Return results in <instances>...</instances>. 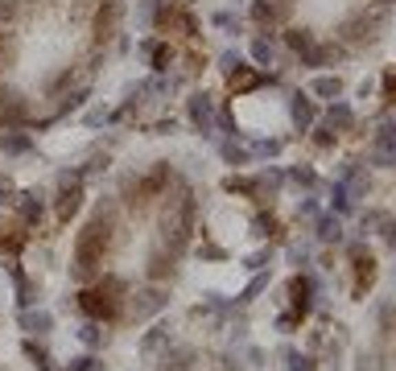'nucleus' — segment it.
I'll return each mask as SVG.
<instances>
[{"label":"nucleus","mask_w":396,"mask_h":371,"mask_svg":"<svg viewBox=\"0 0 396 371\" xmlns=\"http://www.w3.org/2000/svg\"><path fill=\"white\" fill-rule=\"evenodd\" d=\"M107 248H112V215H95V219L79 231V244H74V277H79V281H91Z\"/></svg>","instance_id":"1"},{"label":"nucleus","mask_w":396,"mask_h":371,"mask_svg":"<svg viewBox=\"0 0 396 371\" xmlns=\"http://www.w3.org/2000/svg\"><path fill=\"white\" fill-rule=\"evenodd\" d=\"M79 310L91 318V322H112L120 314V297L112 285H99V289H83L79 293Z\"/></svg>","instance_id":"2"},{"label":"nucleus","mask_w":396,"mask_h":371,"mask_svg":"<svg viewBox=\"0 0 396 371\" xmlns=\"http://www.w3.org/2000/svg\"><path fill=\"white\" fill-rule=\"evenodd\" d=\"M186 116H190V124H194L198 132H215L219 107H215V99H211L207 91H194V95L186 99Z\"/></svg>","instance_id":"3"},{"label":"nucleus","mask_w":396,"mask_h":371,"mask_svg":"<svg viewBox=\"0 0 396 371\" xmlns=\"http://www.w3.org/2000/svg\"><path fill=\"white\" fill-rule=\"evenodd\" d=\"M58 219L66 223L79 206H83V169H74V173H62V190H58Z\"/></svg>","instance_id":"4"},{"label":"nucleus","mask_w":396,"mask_h":371,"mask_svg":"<svg viewBox=\"0 0 396 371\" xmlns=\"http://www.w3.org/2000/svg\"><path fill=\"white\" fill-rule=\"evenodd\" d=\"M372 161H376V165H396V124H393V120H384V124L376 128Z\"/></svg>","instance_id":"5"},{"label":"nucleus","mask_w":396,"mask_h":371,"mask_svg":"<svg viewBox=\"0 0 396 371\" xmlns=\"http://www.w3.org/2000/svg\"><path fill=\"white\" fill-rule=\"evenodd\" d=\"M289 120H293V128H298V132H310V128H314V120H318V107H314L310 91H298V95L289 99Z\"/></svg>","instance_id":"6"},{"label":"nucleus","mask_w":396,"mask_h":371,"mask_svg":"<svg viewBox=\"0 0 396 371\" xmlns=\"http://www.w3.org/2000/svg\"><path fill=\"white\" fill-rule=\"evenodd\" d=\"M314 293H318V285H314V277H310V273L293 277V281H289V301H293V314H310V310H314Z\"/></svg>","instance_id":"7"},{"label":"nucleus","mask_w":396,"mask_h":371,"mask_svg":"<svg viewBox=\"0 0 396 371\" xmlns=\"http://www.w3.org/2000/svg\"><path fill=\"white\" fill-rule=\"evenodd\" d=\"M12 202H17V215H21V223H25V227H37V223L45 219V202H41V194H33V190H29V194H17Z\"/></svg>","instance_id":"8"},{"label":"nucleus","mask_w":396,"mask_h":371,"mask_svg":"<svg viewBox=\"0 0 396 371\" xmlns=\"http://www.w3.org/2000/svg\"><path fill=\"white\" fill-rule=\"evenodd\" d=\"M120 17H124V4H120V0H103L99 12H95V37H99V41L112 37V29L120 25Z\"/></svg>","instance_id":"9"},{"label":"nucleus","mask_w":396,"mask_h":371,"mask_svg":"<svg viewBox=\"0 0 396 371\" xmlns=\"http://www.w3.org/2000/svg\"><path fill=\"white\" fill-rule=\"evenodd\" d=\"M140 54L149 58V66H153L157 74H165V70H169V62H174V50H169L165 41H153V37H149V41H140Z\"/></svg>","instance_id":"10"},{"label":"nucleus","mask_w":396,"mask_h":371,"mask_svg":"<svg viewBox=\"0 0 396 371\" xmlns=\"http://www.w3.org/2000/svg\"><path fill=\"white\" fill-rule=\"evenodd\" d=\"M174 260H178L174 252H153V260H149V281H153V285L174 281V273H178V264H174Z\"/></svg>","instance_id":"11"},{"label":"nucleus","mask_w":396,"mask_h":371,"mask_svg":"<svg viewBox=\"0 0 396 371\" xmlns=\"http://www.w3.org/2000/svg\"><path fill=\"white\" fill-rule=\"evenodd\" d=\"M326 128H335V132H347V128H355V112H351V103H331L326 107V120H322Z\"/></svg>","instance_id":"12"},{"label":"nucleus","mask_w":396,"mask_h":371,"mask_svg":"<svg viewBox=\"0 0 396 371\" xmlns=\"http://www.w3.org/2000/svg\"><path fill=\"white\" fill-rule=\"evenodd\" d=\"M161 306H165V293H161V289H145V293H136V301H132V318L140 322V318L157 314Z\"/></svg>","instance_id":"13"},{"label":"nucleus","mask_w":396,"mask_h":371,"mask_svg":"<svg viewBox=\"0 0 396 371\" xmlns=\"http://www.w3.org/2000/svg\"><path fill=\"white\" fill-rule=\"evenodd\" d=\"M252 21L256 25H277V21H285V4L281 0H252Z\"/></svg>","instance_id":"14"},{"label":"nucleus","mask_w":396,"mask_h":371,"mask_svg":"<svg viewBox=\"0 0 396 371\" xmlns=\"http://www.w3.org/2000/svg\"><path fill=\"white\" fill-rule=\"evenodd\" d=\"M227 83H231V91H252V87H260V83H264V74H256L252 66H244V62H240V66L227 74Z\"/></svg>","instance_id":"15"},{"label":"nucleus","mask_w":396,"mask_h":371,"mask_svg":"<svg viewBox=\"0 0 396 371\" xmlns=\"http://www.w3.org/2000/svg\"><path fill=\"white\" fill-rule=\"evenodd\" d=\"M318 240L322 244H343V219L331 211V215H318Z\"/></svg>","instance_id":"16"},{"label":"nucleus","mask_w":396,"mask_h":371,"mask_svg":"<svg viewBox=\"0 0 396 371\" xmlns=\"http://www.w3.org/2000/svg\"><path fill=\"white\" fill-rule=\"evenodd\" d=\"M310 95H318V99H339V95H343V78H339V74H318L314 87H310Z\"/></svg>","instance_id":"17"},{"label":"nucleus","mask_w":396,"mask_h":371,"mask_svg":"<svg viewBox=\"0 0 396 371\" xmlns=\"http://www.w3.org/2000/svg\"><path fill=\"white\" fill-rule=\"evenodd\" d=\"M21 326H25L29 335H37V339H41V335H50L54 318H50L45 310H25V314H21Z\"/></svg>","instance_id":"18"},{"label":"nucleus","mask_w":396,"mask_h":371,"mask_svg":"<svg viewBox=\"0 0 396 371\" xmlns=\"http://www.w3.org/2000/svg\"><path fill=\"white\" fill-rule=\"evenodd\" d=\"M0 149H4L8 157H21V153L33 149V140H29V132H0Z\"/></svg>","instance_id":"19"},{"label":"nucleus","mask_w":396,"mask_h":371,"mask_svg":"<svg viewBox=\"0 0 396 371\" xmlns=\"http://www.w3.org/2000/svg\"><path fill=\"white\" fill-rule=\"evenodd\" d=\"M219 153H223V161H231V165H252V149H248V145H240L236 136H227Z\"/></svg>","instance_id":"20"},{"label":"nucleus","mask_w":396,"mask_h":371,"mask_svg":"<svg viewBox=\"0 0 396 371\" xmlns=\"http://www.w3.org/2000/svg\"><path fill=\"white\" fill-rule=\"evenodd\" d=\"M372 277H376V260H372V256H364V252H359V256H355V289H359V293H364V289H368V285H372Z\"/></svg>","instance_id":"21"},{"label":"nucleus","mask_w":396,"mask_h":371,"mask_svg":"<svg viewBox=\"0 0 396 371\" xmlns=\"http://www.w3.org/2000/svg\"><path fill=\"white\" fill-rule=\"evenodd\" d=\"M326 194H331V211L335 215H347L355 202H351V194H347V186L343 182H335V186H326Z\"/></svg>","instance_id":"22"},{"label":"nucleus","mask_w":396,"mask_h":371,"mask_svg":"<svg viewBox=\"0 0 396 371\" xmlns=\"http://www.w3.org/2000/svg\"><path fill=\"white\" fill-rule=\"evenodd\" d=\"M285 45H289L293 54H306V50L314 45V33H310V29H285Z\"/></svg>","instance_id":"23"},{"label":"nucleus","mask_w":396,"mask_h":371,"mask_svg":"<svg viewBox=\"0 0 396 371\" xmlns=\"http://www.w3.org/2000/svg\"><path fill=\"white\" fill-rule=\"evenodd\" d=\"M252 58H256V66H273L277 62V45L269 37H256L252 41Z\"/></svg>","instance_id":"24"},{"label":"nucleus","mask_w":396,"mask_h":371,"mask_svg":"<svg viewBox=\"0 0 396 371\" xmlns=\"http://www.w3.org/2000/svg\"><path fill=\"white\" fill-rule=\"evenodd\" d=\"M165 343H169V330H161V326H157V330H149V335H145V343H140V355H145V359H153V355L165 347Z\"/></svg>","instance_id":"25"},{"label":"nucleus","mask_w":396,"mask_h":371,"mask_svg":"<svg viewBox=\"0 0 396 371\" xmlns=\"http://www.w3.org/2000/svg\"><path fill=\"white\" fill-rule=\"evenodd\" d=\"M285 178H289L293 186H302V190H314V186H318V173H314L310 165H293V169H289Z\"/></svg>","instance_id":"26"},{"label":"nucleus","mask_w":396,"mask_h":371,"mask_svg":"<svg viewBox=\"0 0 396 371\" xmlns=\"http://www.w3.org/2000/svg\"><path fill=\"white\" fill-rule=\"evenodd\" d=\"M0 124H25V103L21 99H8L0 107Z\"/></svg>","instance_id":"27"},{"label":"nucleus","mask_w":396,"mask_h":371,"mask_svg":"<svg viewBox=\"0 0 396 371\" xmlns=\"http://www.w3.org/2000/svg\"><path fill=\"white\" fill-rule=\"evenodd\" d=\"M79 339H83L87 347H103V343H107V330H103L99 322H87V326L79 330Z\"/></svg>","instance_id":"28"},{"label":"nucleus","mask_w":396,"mask_h":371,"mask_svg":"<svg viewBox=\"0 0 396 371\" xmlns=\"http://www.w3.org/2000/svg\"><path fill=\"white\" fill-rule=\"evenodd\" d=\"M227 190H231V194H252V198H256V178H227Z\"/></svg>","instance_id":"29"},{"label":"nucleus","mask_w":396,"mask_h":371,"mask_svg":"<svg viewBox=\"0 0 396 371\" xmlns=\"http://www.w3.org/2000/svg\"><path fill=\"white\" fill-rule=\"evenodd\" d=\"M384 219H388L384 211H364V219H359V227H364V235H368V231H380V227H384Z\"/></svg>","instance_id":"30"},{"label":"nucleus","mask_w":396,"mask_h":371,"mask_svg":"<svg viewBox=\"0 0 396 371\" xmlns=\"http://www.w3.org/2000/svg\"><path fill=\"white\" fill-rule=\"evenodd\" d=\"M335 140H339V132H335V128H326V124H322V128H314V145H318V149H335Z\"/></svg>","instance_id":"31"},{"label":"nucleus","mask_w":396,"mask_h":371,"mask_svg":"<svg viewBox=\"0 0 396 371\" xmlns=\"http://www.w3.org/2000/svg\"><path fill=\"white\" fill-rule=\"evenodd\" d=\"M281 153V140H256L252 145V157H277Z\"/></svg>","instance_id":"32"},{"label":"nucleus","mask_w":396,"mask_h":371,"mask_svg":"<svg viewBox=\"0 0 396 371\" xmlns=\"http://www.w3.org/2000/svg\"><path fill=\"white\" fill-rule=\"evenodd\" d=\"M264 285H269V277H256V281H252V285H248V289L240 293V306H248V301H256V293H260Z\"/></svg>","instance_id":"33"},{"label":"nucleus","mask_w":396,"mask_h":371,"mask_svg":"<svg viewBox=\"0 0 396 371\" xmlns=\"http://www.w3.org/2000/svg\"><path fill=\"white\" fill-rule=\"evenodd\" d=\"M289 371H318V368H314L310 355H298V351H293V355H289Z\"/></svg>","instance_id":"34"},{"label":"nucleus","mask_w":396,"mask_h":371,"mask_svg":"<svg viewBox=\"0 0 396 371\" xmlns=\"http://www.w3.org/2000/svg\"><path fill=\"white\" fill-rule=\"evenodd\" d=\"M99 368H103V363H99L95 355H83V359H74V363H70L66 371H99Z\"/></svg>","instance_id":"35"},{"label":"nucleus","mask_w":396,"mask_h":371,"mask_svg":"<svg viewBox=\"0 0 396 371\" xmlns=\"http://www.w3.org/2000/svg\"><path fill=\"white\" fill-rule=\"evenodd\" d=\"M215 25L227 29V33H236V29H240V17H231V12H215Z\"/></svg>","instance_id":"36"},{"label":"nucleus","mask_w":396,"mask_h":371,"mask_svg":"<svg viewBox=\"0 0 396 371\" xmlns=\"http://www.w3.org/2000/svg\"><path fill=\"white\" fill-rule=\"evenodd\" d=\"M273 231H277L273 215H256V235H273Z\"/></svg>","instance_id":"37"},{"label":"nucleus","mask_w":396,"mask_h":371,"mask_svg":"<svg viewBox=\"0 0 396 371\" xmlns=\"http://www.w3.org/2000/svg\"><path fill=\"white\" fill-rule=\"evenodd\" d=\"M384 99H388V103H396V66L388 70V78H384Z\"/></svg>","instance_id":"38"},{"label":"nucleus","mask_w":396,"mask_h":371,"mask_svg":"<svg viewBox=\"0 0 396 371\" xmlns=\"http://www.w3.org/2000/svg\"><path fill=\"white\" fill-rule=\"evenodd\" d=\"M298 215H318V202H314V198H302V202H298Z\"/></svg>","instance_id":"39"},{"label":"nucleus","mask_w":396,"mask_h":371,"mask_svg":"<svg viewBox=\"0 0 396 371\" xmlns=\"http://www.w3.org/2000/svg\"><path fill=\"white\" fill-rule=\"evenodd\" d=\"M0 202H12V182L0 173Z\"/></svg>","instance_id":"40"},{"label":"nucleus","mask_w":396,"mask_h":371,"mask_svg":"<svg viewBox=\"0 0 396 371\" xmlns=\"http://www.w3.org/2000/svg\"><path fill=\"white\" fill-rule=\"evenodd\" d=\"M384 240H388V248H396V219H384Z\"/></svg>","instance_id":"41"},{"label":"nucleus","mask_w":396,"mask_h":371,"mask_svg":"<svg viewBox=\"0 0 396 371\" xmlns=\"http://www.w3.org/2000/svg\"><path fill=\"white\" fill-rule=\"evenodd\" d=\"M298 318H302V314H281V318H277V326H281V330H285V335H289V326H293V322H298Z\"/></svg>","instance_id":"42"},{"label":"nucleus","mask_w":396,"mask_h":371,"mask_svg":"<svg viewBox=\"0 0 396 371\" xmlns=\"http://www.w3.org/2000/svg\"><path fill=\"white\" fill-rule=\"evenodd\" d=\"M264 260H269V256H264V252H256V256H248V268L256 273V268H264Z\"/></svg>","instance_id":"43"},{"label":"nucleus","mask_w":396,"mask_h":371,"mask_svg":"<svg viewBox=\"0 0 396 371\" xmlns=\"http://www.w3.org/2000/svg\"><path fill=\"white\" fill-rule=\"evenodd\" d=\"M380 4H393V0H380Z\"/></svg>","instance_id":"44"}]
</instances>
